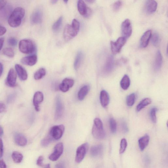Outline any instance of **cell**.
Returning <instances> with one entry per match:
<instances>
[{
  "mask_svg": "<svg viewBox=\"0 0 168 168\" xmlns=\"http://www.w3.org/2000/svg\"><path fill=\"white\" fill-rule=\"evenodd\" d=\"M25 13V10L23 8L18 7L15 8L8 18V23L10 26L14 28L19 27L22 23Z\"/></svg>",
  "mask_w": 168,
  "mask_h": 168,
  "instance_id": "obj_1",
  "label": "cell"
},
{
  "mask_svg": "<svg viewBox=\"0 0 168 168\" xmlns=\"http://www.w3.org/2000/svg\"><path fill=\"white\" fill-rule=\"evenodd\" d=\"M7 3V1H1V0H0V10L4 7V6L6 5Z\"/></svg>",
  "mask_w": 168,
  "mask_h": 168,
  "instance_id": "obj_48",
  "label": "cell"
},
{
  "mask_svg": "<svg viewBox=\"0 0 168 168\" xmlns=\"http://www.w3.org/2000/svg\"><path fill=\"white\" fill-rule=\"evenodd\" d=\"M3 153V145L2 140L0 138V158H2Z\"/></svg>",
  "mask_w": 168,
  "mask_h": 168,
  "instance_id": "obj_44",
  "label": "cell"
},
{
  "mask_svg": "<svg viewBox=\"0 0 168 168\" xmlns=\"http://www.w3.org/2000/svg\"><path fill=\"white\" fill-rule=\"evenodd\" d=\"M127 146V142L126 139H122L121 141L120 153V154L123 153L126 150Z\"/></svg>",
  "mask_w": 168,
  "mask_h": 168,
  "instance_id": "obj_38",
  "label": "cell"
},
{
  "mask_svg": "<svg viewBox=\"0 0 168 168\" xmlns=\"http://www.w3.org/2000/svg\"><path fill=\"white\" fill-rule=\"evenodd\" d=\"M103 150L101 145H96L92 147L90 150V154L93 157H97L101 156Z\"/></svg>",
  "mask_w": 168,
  "mask_h": 168,
  "instance_id": "obj_21",
  "label": "cell"
},
{
  "mask_svg": "<svg viewBox=\"0 0 168 168\" xmlns=\"http://www.w3.org/2000/svg\"><path fill=\"white\" fill-rule=\"evenodd\" d=\"M74 84V81L72 79L67 78L64 79L59 86V88L62 92H66L70 88L72 87Z\"/></svg>",
  "mask_w": 168,
  "mask_h": 168,
  "instance_id": "obj_12",
  "label": "cell"
},
{
  "mask_svg": "<svg viewBox=\"0 0 168 168\" xmlns=\"http://www.w3.org/2000/svg\"><path fill=\"white\" fill-rule=\"evenodd\" d=\"M157 7V3L155 1H147L145 5V10L148 14H151L156 12Z\"/></svg>",
  "mask_w": 168,
  "mask_h": 168,
  "instance_id": "obj_19",
  "label": "cell"
},
{
  "mask_svg": "<svg viewBox=\"0 0 168 168\" xmlns=\"http://www.w3.org/2000/svg\"><path fill=\"white\" fill-rule=\"evenodd\" d=\"M86 2H89V3H93L95 1H93V0H88V1H87Z\"/></svg>",
  "mask_w": 168,
  "mask_h": 168,
  "instance_id": "obj_56",
  "label": "cell"
},
{
  "mask_svg": "<svg viewBox=\"0 0 168 168\" xmlns=\"http://www.w3.org/2000/svg\"><path fill=\"white\" fill-rule=\"evenodd\" d=\"M3 72V66L1 63H0V77H1Z\"/></svg>",
  "mask_w": 168,
  "mask_h": 168,
  "instance_id": "obj_53",
  "label": "cell"
},
{
  "mask_svg": "<svg viewBox=\"0 0 168 168\" xmlns=\"http://www.w3.org/2000/svg\"><path fill=\"white\" fill-rule=\"evenodd\" d=\"M56 168H65V166L63 163H60L56 165Z\"/></svg>",
  "mask_w": 168,
  "mask_h": 168,
  "instance_id": "obj_50",
  "label": "cell"
},
{
  "mask_svg": "<svg viewBox=\"0 0 168 168\" xmlns=\"http://www.w3.org/2000/svg\"><path fill=\"white\" fill-rule=\"evenodd\" d=\"M163 57L160 51H157L154 63V68L155 70H159L162 65Z\"/></svg>",
  "mask_w": 168,
  "mask_h": 168,
  "instance_id": "obj_24",
  "label": "cell"
},
{
  "mask_svg": "<svg viewBox=\"0 0 168 168\" xmlns=\"http://www.w3.org/2000/svg\"><path fill=\"white\" fill-rule=\"evenodd\" d=\"M15 95L14 94L11 95L9 96L8 98L7 101L8 102L12 101L14 100L15 98Z\"/></svg>",
  "mask_w": 168,
  "mask_h": 168,
  "instance_id": "obj_51",
  "label": "cell"
},
{
  "mask_svg": "<svg viewBox=\"0 0 168 168\" xmlns=\"http://www.w3.org/2000/svg\"><path fill=\"white\" fill-rule=\"evenodd\" d=\"M42 13L40 10L35 11L32 14L30 18L31 22L33 24L41 23L42 21Z\"/></svg>",
  "mask_w": 168,
  "mask_h": 168,
  "instance_id": "obj_16",
  "label": "cell"
},
{
  "mask_svg": "<svg viewBox=\"0 0 168 168\" xmlns=\"http://www.w3.org/2000/svg\"><path fill=\"white\" fill-rule=\"evenodd\" d=\"M56 108L55 118L57 120L61 119L64 112V106L59 96H57L56 101Z\"/></svg>",
  "mask_w": 168,
  "mask_h": 168,
  "instance_id": "obj_10",
  "label": "cell"
},
{
  "mask_svg": "<svg viewBox=\"0 0 168 168\" xmlns=\"http://www.w3.org/2000/svg\"><path fill=\"white\" fill-rule=\"evenodd\" d=\"M122 5V2L120 1L115 2L113 5L112 8L113 10L115 12H117L119 10Z\"/></svg>",
  "mask_w": 168,
  "mask_h": 168,
  "instance_id": "obj_40",
  "label": "cell"
},
{
  "mask_svg": "<svg viewBox=\"0 0 168 168\" xmlns=\"http://www.w3.org/2000/svg\"><path fill=\"white\" fill-rule=\"evenodd\" d=\"M57 2V1H56V0H53V1H51V2L53 4H56Z\"/></svg>",
  "mask_w": 168,
  "mask_h": 168,
  "instance_id": "obj_57",
  "label": "cell"
},
{
  "mask_svg": "<svg viewBox=\"0 0 168 168\" xmlns=\"http://www.w3.org/2000/svg\"><path fill=\"white\" fill-rule=\"evenodd\" d=\"M16 144L18 146H24L27 144V139L23 135L20 133H16L14 136Z\"/></svg>",
  "mask_w": 168,
  "mask_h": 168,
  "instance_id": "obj_22",
  "label": "cell"
},
{
  "mask_svg": "<svg viewBox=\"0 0 168 168\" xmlns=\"http://www.w3.org/2000/svg\"><path fill=\"white\" fill-rule=\"evenodd\" d=\"M121 127L122 130L125 133H126L128 131V128L125 122H122Z\"/></svg>",
  "mask_w": 168,
  "mask_h": 168,
  "instance_id": "obj_45",
  "label": "cell"
},
{
  "mask_svg": "<svg viewBox=\"0 0 168 168\" xmlns=\"http://www.w3.org/2000/svg\"><path fill=\"white\" fill-rule=\"evenodd\" d=\"M3 54L9 57H13L15 55V51L11 48L7 47L4 49L2 51Z\"/></svg>",
  "mask_w": 168,
  "mask_h": 168,
  "instance_id": "obj_33",
  "label": "cell"
},
{
  "mask_svg": "<svg viewBox=\"0 0 168 168\" xmlns=\"http://www.w3.org/2000/svg\"><path fill=\"white\" fill-rule=\"evenodd\" d=\"M19 49L23 53L31 54L36 51L35 44L31 40L29 39H24L20 41L19 43Z\"/></svg>",
  "mask_w": 168,
  "mask_h": 168,
  "instance_id": "obj_3",
  "label": "cell"
},
{
  "mask_svg": "<svg viewBox=\"0 0 168 168\" xmlns=\"http://www.w3.org/2000/svg\"><path fill=\"white\" fill-rule=\"evenodd\" d=\"M37 61V56L36 55H33L23 57L21 61V63L24 65L32 66L35 65Z\"/></svg>",
  "mask_w": 168,
  "mask_h": 168,
  "instance_id": "obj_14",
  "label": "cell"
},
{
  "mask_svg": "<svg viewBox=\"0 0 168 168\" xmlns=\"http://www.w3.org/2000/svg\"><path fill=\"white\" fill-rule=\"evenodd\" d=\"M6 31H7V30L5 27L0 25V36L4 35L6 33Z\"/></svg>",
  "mask_w": 168,
  "mask_h": 168,
  "instance_id": "obj_46",
  "label": "cell"
},
{
  "mask_svg": "<svg viewBox=\"0 0 168 168\" xmlns=\"http://www.w3.org/2000/svg\"><path fill=\"white\" fill-rule=\"evenodd\" d=\"M65 131V127L63 125L55 126L52 127L48 135L53 140H57L62 137Z\"/></svg>",
  "mask_w": 168,
  "mask_h": 168,
  "instance_id": "obj_4",
  "label": "cell"
},
{
  "mask_svg": "<svg viewBox=\"0 0 168 168\" xmlns=\"http://www.w3.org/2000/svg\"><path fill=\"white\" fill-rule=\"evenodd\" d=\"M44 168H51L50 165L49 164H48L45 166Z\"/></svg>",
  "mask_w": 168,
  "mask_h": 168,
  "instance_id": "obj_55",
  "label": "cell"
},
{
  "mask_svg": "<svg viewBox=\"0 0 168 168\" xmlns=\"http://www.w3.org/2000/svg\"><path fill=\"white\" fill-rule=\"evenodd\" d=\"M109 123L111 132L113 133H115L117 129V125L115 120L113 118H111L109 119Z\"/></svg>",
  "mask_w": 168,
  "mask_h": 168,
  "instance_id": "obj_35",
  "label": "cell"
},
{
  "mask_svg": "<svg viewBox=\"0 0 168 168\" xmlns=\"http://www.w3.org/2000/svg\"><path fill=\"white\" fill-rule=\"evenodd\" d=\"M8 43L12 47H15L17 46V41L15 37H11L8 40Z\"/></svg>",
  "mask_w": 168,
  "mask_h": 168,
  "instance_id": "obj_42",
  "label": "cell"
},
{
  "mask_svg": "<svg viewBox=\"0 0 168 168\" xmlns=\"http://www.w3.org/2000/svg\"><path fill=\"white\" fill-rule=\"evenodd\" d=\"M17 80V74L13 69H11L8 73L6 84L10 87H14L16 86Z\"/></svg>",
  "mask_w": 168,
  "mask_h": 168,
  "instance_id": "obj_11",
  "label": "cell"
},
{
  "mask_svg": "<svg viewBox=\"0 0 168 168\" xmlns=\"http://www.w3.org/2000/svg\"><path fill=\"white\" fill-rule=\"evenodd\" d=\"M152 102L151 99L150 98H146L141 101L136 107V111H140L146 106L150 105Z\"/></svg>",
  "mask_w": 168,
  "mask_h": 168,
  "instance_id": "obj_28",
  "label": "cell"
},
{
  "mask_svg": "<svg viewBox=\"0 0 168 168\" xmlns=\"http://www.w3.org/2000/svg\"><path fill=\"white\" fill-rule=\"evenodd\" d=\"M92 134L94 137L96 139L102 140L105 137L106 133L102 122L99 118H96L94 120Z\"/></svg>",
  "mask_w": 168,
  "mask_h": 168,
  "instance_id": "obj_2",
  "label": "cell"
},
{
  "mask_svg": "<svg viewBox=\"0 0 168 168\" xmlns=\"http://www.w3.org/2000/svg\"><path fill=\"white\" fill-rule=\"evenodd\" d=\"M43 156H41L40 157H39L37 159V165L41 167L43 166Z\"/></svg>",
  "mask_w": 168,
  "mask_h": 168,
  "instance_id": "obj_43",
  "label": "cell"
},
{
  "mask_svg": "<svg viewBox=\"0 0 168 168\" xmlns=\"http://www.w3.org/2000/svg\"><path fill=\"white\" fill-rule=\"evenodd\" d=\"M121 30L123 36V37L126 39L130 37L132 33V29L130 19H127L122 22L121 25Z\"/></svg>",
  "mask_w": 168,
  "mask_h": 168,
  "instance_id": "obj_7",
  "label": "cell"
},
{
  "mask_svg": "<svg viewBox=\"0 0 168 168\" xmlns=\"http://www.w3.org/2000/svg\"><path fill=\"white\" fill-rule=\"evenodd\" d=\"M50 136L48 134L47 136L44 138L41 141V145L44 147L47 146L53 141Z\"/></svg>",
  "mask_w": 168,
  "mask_h": 168,
  "instance_id": "obj_37",
  "label": "cell"
},
{
  "mask_svg": "<svg viewBox=\"0 0 168 168\" xmlns=\"http://www.w3.org/2000/svg\"><path fill=\"white\" fill-rule=\"evenodd\" d=\"M100 100L101 106L105 108L109 104L110 101V96L108 93L105 90H102L100 94Z\"/></svg>",
  "mask_w": 168,
  "mask_h": 168,
  "instance_id": "obj_20",
  "label": "cell"
},
{
  "mask_svg": "<svg viewBox=\"0 0 168 168\" xmlns=\"http://www.w3.org/2000/svg\"><path fill=\"white\" fill-rule=\"evenodd\" d=\"M72 27L74 29L78 32L79 31L80 28V23L76 19H74L72 25Z\"/></svg>",
  "mask_w": 168,
  "mask_h": 168,
  "instance_id": "obj_41",
  "label": "cell"
},
{
  "mask_svg": "<svg viewBox=\"0 0 168 168\" xmlns=\"http://www.w3.org/2000/svg\"><path fill=\"white\" fill-rule=\"evenodd\" d=\"M63 18L61 17L57 21L53 24L52 27V29L55 32L59 31L62 24Z\"/></svg>",
  "mask_w": 168,
  "mask_h": 168,
  "instance_id": "obj_34",
  "label": "cell"
},
{
  "mask_svg": "<svg viewBox=\"0 0 168 168\" xmlns=\"http://www.w3.org/2000/svg\"><path fill=\"white\" fill-rule=\"evenodd\" d=\"M15 69L19 79L22 81L27 80L28 78V74L27 71L20 64H16Z\"/></svg>",
  "mask_w": 168,
  "mask_h": 168,
  "instance_id": "obj_17",
  "label": "cell"
},
{
  "mask_svg": "<svg viewBox=\"0 0 168 168\" xmlns=\"http://www.w3.org/2000/svg\"><path fill=\"white\" fill-rule=\"evenodd\" d=\"M83 58V54L82 52H79L77 53L75 58L74 62V68L76 70H77L80 67Z\"/></svg>",
  "mask_w": 168,
  "mask_h": 168,
  "instance_id": "obj_29",
  "label": "cell"
},
{
  "mask_svg": "<svg viewBox=\"0 0 168 168\" xmlns=\"http://www.w3.org/2000/svg\"><path fill=\"white\" fill-rule=\"evenodd\" d=\"M151 41L152 44L155 47H157L160 43V39L159 34L156 33H154L151 36Z\"/></svg>",
  "mask_w": 168,
  "mask_h": 168,
  "instance_id": "obj_36",
  "label": "cell"
},
{
  "mask_svg": "<svg viewBox=\"0 0 168 168\" xmlns=\"http://www.w3.org/2000/svg\"><path fill=\"white\" fill-rule=\"evenodd\" d=\"M152 36V31L151 30L146 31L141 37L140 40V46L141 47H146Z\"/></svg>",
  "mask_w": 168,
  "mask_h": 168,
  "instance_id": "obj_15",
  "label": "cell"
},
{
  "mask_svg": "<svg viewBox=\"0 0 168 168\" xmlns=\"http://www.w3.org/2000/svg\"><path fill=\"white\" fill-rule=\"evenodd\" d=\"M78 34L73 28L72 25L67 24L64 28L63 31V37L66 41H68L72 40Z\"/></svg>",
  "mask_w": 168,
  "mask_h": 168,
  "instance_id": "obj_9",
  "label": "cell"
},
{
  "mask_svg": "<svg viewBox=\"0 0 168 168\" xmlns=\"http://www.w3.org/2000/svg\"><path fill=\"white\" fill-rule=\"evenodd\" d=\"M0 168H7V166L2 160H0Z\"/></svg>",
  "mask_w": 168,
  "mask_h": 168,
  "instance_id": "obj_49",
  "label": "cell"
},
{
  "mask_svg": "<svg viewBox=\"0 0 168 168\" xmlns=\"http://www.w3.org/2000/svg\"><path fill=\"white\" fill-rule=\"evenodd\" d=\"M126 39L124 37L119 38L116 42L111 41V49L112 52L114 54L119 53L126 43Z\"/></svg>",
  "mask_w": 168,
  "mask_h": 168,
  "instance_id": "obj_6",
  "label": "cell"
},
{
  "mask_svg": "<svg viewBox=\"0 0 168 168\" xmlns=\"http://www.w3.org/2000/svg\"><path fill=\"white\" fill-rule=\"evenodd\" d=\"M150 138L149 135L146 134L141 138L138 140L139 146L140 150L144 151L149 144Z\"/></svg>",
  "mask_w": 168,
  "mask_h": 168,
  "instance_id": "obj_23",
  "label": "cell"
},
{
  "mask_svg": "<svg viewBox=\"0 0 168 168\" xmlns=\"http://www.w3.org/2000/svg\"><path fill=\"white\" fill-rule=\"evenodd\" d=\"M3 134V130L2 127L0 126V137H2Z\"/></svg>",
  "mask_w": 168,
  "mask_h": 168,
  "instance_id": "obj_54",
  "label": "cell"
},
{
  "mask_svg": "<svg viewBox=\"0 0 168 168\" xmlns=\"http://www.w3.org/2000/svg\"><path fill=\"white\" fill-rule=\"evenodd\" d=\"M131 85V80L129 76L125 75L122 77L120 82V86L121 88L124 90H127Z\"/></svg>",
  "mask_w": 168,
  "mask_h": 168,
  "instance_id": "obj_27",
  "label": "cell"
},
{
  "mask_svg": "<svg viewBox=\"0 0 168 168\" xmlns=\"http://www.w3.org/2000/svg\"><path fill=\"white\" fill-rule=\"evenodd\" d=\"M6 109V106L4 103L0 102V113L5 111Z\"/></svg>",
  "mask_w": 168,
  "mask_h": 168,
  "instance_id": "obj_47",
  "label": "cell"
},
{
  "mask_svg": "<svg viewBox=\"0 0 168 168\" xmlns=\"http://www.w3.org/2000/svg\"><path fill=\"white\" fill-rule=\"evenodd\" d=\"M77 7L80 14L85 16L87 14L88 8L87 7L85 2L81 0L78 1Z\"/></svg>",
  "mask_w": 168,
  "mask_h": 168,
  "instance_id": "obj_25",
  "label": "cell"
},
{
  "mask_svg": "<svg viewBox=\"0 0 168 168\" xmlns=\"http://www.w3.org/2000/svg\"><path fill=\"white\" fill-rule=\"evenodd\" d=\"M89 148L88 144L84 143L77 148L76 151L75 161L77 163H80L85 157Z\"/></svg>",
  "mask_w": 168,
  "mask_h": 168,
  "instance_id": "obj_5",
  "label": "cell"
},
{
  "mask_svg": "<svg viewBox=\"0 0 168 168\" xmlns=\"http://www.w3.org/2000/svg\"><path fill=\"white\" fill-rule=\"evenodd\" d=\"M63 149L64 146L62 143L57 144L55 146L54 152L49 156V159L52 161H57L62 156Z\"/></svg>",
  "mask_w": 168,
  "mask_h": 168,
  "instance_id": "obj_8",
  "label": "cell"
},
{
  "mask_svg": "<svg viewBox=\"0 0 168 168\" xmlns=\"http://www.w3.org/2000/svg\"><path fill=\"white\" fill-rule=\"evenodd\" d=\"M46 71L44 68H41L38 70L35 73L34 78L36 80H40L43 78L46 75Z\"/></svg>",
  "mask_w": 168,
  "mask_h": 168,
  "instance_id": "obj_31",
  "label": "cell"
},
{
  "mask_svg": "<svg viewBox=\"0 0 168 168\" xmlns=\"http://www.w3.org/2000/svg\"><path fill=\"white\" fill-rule=\"evenodd\" d=\"M68 2V1H64V2H65L66 3H67Z\"/></svg>",
  "mask_w": 168,
  "mask_h": 168,
  "instance_id": "obj_58",
  "label": "cell"
},
{
  "mask_svg": "<svg viewBox=\"0 0 168 168\" xmlns=\"http://www.w3.org/2000/svg\"><path fill=\"white\" fill-rule=\"evenodd\" d=\"M12 157L14 162L17 164L21 163L23 157L22 154L21 153L17 151L12 152Z\"/></svg>",
  "mask_w": 168,
  "mask_h": 168,
  "instance_id": "obj_30",
  "label": "cell"
},
{
  "mask_svg": "<svg viewBox=\"0 0 168 168\" xmlns=\"http://www.w3.org/2000/svg\"><path fill=\"white\" fill-rule=\"evenodd\" d=\"M114 67V59L112 56H110L106 61L104 67V72L106 74L111 73Z\"/></svg>",
  "mask_w": 168,
  "mask_h": 168,
  "instance_id": "obj_18",
  "label": "cell"
},
{
  "mask_svg": "<svg viewBox=\"0 0 168 168\" xmlns=\"http://www.w3.org/2000/svg\"><path fill=\"white\" fill-rule=\"evenodd\" d=\"M44 96L42 92L37 91L34 95L33 102L36 111L38 112L40 111V105L43 101Z\"/></svg>",
  "mask_w": 168,
  "mask_h": 168,
  "instance_id": "obj_13",
  "label": "cell"
},
{
  "mask_svg": "<svg viewBox=\"0 0 168 168\" xmlns=\"http://www.w3.org/2000/svg\"><path fill=\"white\" fill-rule=\"evenodd\" d=\"M89 90L90 87L88 85L84 86L81 88L77 95L78 98L80 101H82L85 99L88 94Z\"/></svg>",
  "mask_w": 168,
  "mask_h": 168,
  "instance_id": "obj_26",
  "label": "cell"
},
{
  "mask_svg": "<svg viewBox=\"0 0 168 168\" xmlns=\"http://www.w3.org/2000/svg\"><path fill=\"white\" fill-rule=\"evenodd\" d=\"M4 38L3 37L0 38V50L2 49L4 42Z\"/></svg>",
  "mask_w": 168,
  "mask_h": 168,
  "instance_id": "obj_52",
  "label": "cell"
},
{
  "mask_svg": "<svg viewBox=\"0 0 168 168\" xmlns=\"http://www.w3.org/2000/svg\"><path fill=\"white\" fill-rule=\"evenodd\" d=\"M136 95L134 93H132L129 95L126 98V103L128 106L131 107L134 104Z\"/></svg>",
  "mask_w": 168,
  "mask_h": 168,
  "instance_id": "obj_32",
  "label": "cell"
},
{
  "mask_svg": "<svg viewBox=\"0 0 168 168\" xmlns=\"http://www.w3.org/2000/svg\"><path fill=\"white\" fill-rule=\"evenodd\" d=\"M157 109L156 107H154L151 109L150 112L151 117L152 121L156 123L157 121L156 112Z\"/></svg>",
  "mask_w": 168,
  "mask_h": 168,
  "instance_id": "obj_39",
  "label": "cell"
}]
</instances>
